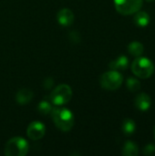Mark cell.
<instances>
[{
	"label": "cell",
	"mask_w": 155,
	"mask_h": 156,
	"mask_svg": "<svg viewBox=\"0 0 155 156\" xmlns=\"http://www.w3.org/2000/svg\"><path fill=\"white\" fill-rule=\"evenodd\" d=\"M154 153H155V145L154 144H147V145L143 148V154L146 156L153 155Z\"/></svg>",
	"instance_id": "obj_18"
},
{
	"label": "cell",
	"mask_w": 155,
	"mask_h": 156,
	"mask_svg": "<svg viewBox=\"0 0 155 156\" xmlns=\"http://www.w3.org/2000/svg\"><path fill=\"white\" fill-rule=\"evenodd\" d=\"M126 86L130 91L136 92V91L140 90V89H141V82L137 79L130 77L126 80Z\"/></svg>",
	"instance_id": "obj_16"
},
{
	"label": "cell",
	"mask_w": 155,
	"mask_h": 156,
	"mask_svg": "<svg viewBox=\"0 0 155 156\" xmlns=\"http://www.w3.org/2000/svg\"><path fill=\"white\" fill-rule=\"evenodd\" d=\"M139 154V148L132 141H127L122 148V154L124 156H137Z\"/></svg>",
	"instance_id": "obj_13"
},
{
	"label": "cell",
	"mask_w": 155,
	"mask_h": 156,
	"mask_svg": "<svg viewBox=\"0 0 155 156\" xmlns=\"http://www.w3.org/2000/svg\"><path fill=\"white\" fill-rule=\"evenodd\" d=\"M134 105L139 111L146 112L150 109V107L152 105L151 97L147 93L142 92L136 96V98L134 100Z\"/></svg>",
	"instance_id": "obj_8"
},
{
	"label": "cell",
	"mask_w": 155,
	"mask_h": 156,
	"mask_svg": "<svg viewBox=\"0 0 155 156\" xmlns=\"http://www.w3.org/2000/svg\"><path fill=\"white\" fill-rule=\"evenodd\" d=\"M150 21H151V16L145 11H140L139 10L134 14L133 22L137 27H145L150 24Z\"/></svg>",
	"instance_id": "obj_10"
},
{
	"label": "cell",
	"mask_w": 155,
	"mask_h": 156,
	"mask_svg": "<svg viewBox=\"0 0 155 156\" xmlns=\"http://www.w3.org/2000/svg\"><path fill=\"white\" fill-rule=\"evenodd\" d=\"M122 133L126 136L132 135L136 131V123H135V122L132 119H125L122 122Z\"/></svg>",
	"instance_id": "obj_15"
},
{
	"label": "cell",
	"mask_w": 155,
	"mask_h": 156,
	"mask_svg": "<svg viewBox=\"0 0 155 156\" xmlns=\"http://www.w3.org/2000/svg\"><path fill=\"white\" fill-rule=\"evenodd\" d=\"M46 133L45 125L40 122H32L26 130V133L29 139L33 141L40 140Z\"/></svg>",
	"instance_id": "obj_7"
},
{
	"label": "cell",
	"mask_w": 155,
	"mask_h": 156,
	"mask_svg": "<svg viewBox=\"0 0 155 156\" xmlns=\"http://www.w3.org/2000/svg\"><path fill=\"white\" fill-rule=\"evenodd\" d=\"M58 22L63 27L70 26L74 21V14L69 8H63L58 12L57 15Z\"/></svg>",
	"instance_id": "obj_9"
},
{
	"label": "cell",
	"mask_w": 155,
	"mask_h": 156,
	"mask_svg": "<svg viewBox=\"0 0 155 156\" xmlns=\"http://www.w3.org/2000/svg\"><path fill=\"white\" fill-rule=\"evenodd\" d=\"M154 138H155V127H154Z\"/></svg>",
	"instance_id": "obj_20"
},
{
	"label": "cell",
	"mask_w": 155,
	"mask_h": 156,
	"mask_svg": "<svg viewBox=\"0 0 155 156\" xmlns=\"http://www.w3.org/2000/svg\"><path fill=\"white\" fill-rule=\"evenodd\" d=\"M33 97V92L27 89H22L19 90L16 95V100L19 104H26L28 103Z\"/></svg>",
	"instance_id": "obj_12"
},
{
	"label": "cell",
	"mask_w": 155,
	"mask_h": 156,
	"mask_svg": "<svg viewBox=\"0 0 155 156\" xmlns=\"http://www.w3.org/2000/svg\"><path fill=\"white\" fill-rule=\"evenodd\" d=\"M52 106L50 105L49 102L46 101H42L39 104H38V107H37V110L38 112L43 114V115H48L49 113H51L52 112Z\"/></svg>",
	"instance_id": "obj_17"
},
{
	"label": "cell",
	"mask_w": 155,
	"mask_h": 156,
	"mask_svg": "<svg viewBox=\"0 0 155 156\" xmlns=\"http://www.w3.org/2000/svg\"><path fill=\"white\" fill-rule=\"evenodd\" d=\"M114 5L117 12L123 16H129L141 9L143 0H114Z\"/></svg>",
	"instance_id": "obj_6"
},
{
	"label": "cell",
	"mask_w": 155,
	"mask_h": 156,
	"mask_svg": "<svg viewBox=\"0 0 155 156\" xmlns=\"http://www.w3.org/2000/svg\"><path fill=\"white\" fill-rule=\"evenodd\" d=\"M51 115L54 123L59 130L69 132L72 129L74 125V116L69 109L56 106V108L52 109Z\"/></svg>",
	"instance_id": "obj_1"
},
{
	"label": "cell",
	"mask_w": 155,
	"mask_h": 156,
	"mask_svg": "<svg viewBox=\"0 0 155 156\" xmlns=\"http://www.w3.org/2000/svg\"><path fill=\"white\" fill-rule=\"evenodd\" d=\"M72 97V90L67 84H60L56 87L51 94L50 101L55 106H62L68 103Z\"/></svg>",
	"instance_id": "obj_5"
},
{
	"label": "cell",
	"mask_w": 155,
	"mask_h": 156,
	"mask_svg": "<svg viewBox=\"0 0 155 156\" xmlns=\"http://www.w3.org/2000/svg\"><path fill=\"white\" fill-rule=\"evenodd\" d=\"M128 51L132 56L134 57H141L144 52V46L138 41H133L128 45Z\"/></svg>",
	"instance_id": "obj_14"
},
{
	"label": "cell",
	"mask_w": 155,
	"mask_h": 156,
	"mask_svg": "<svg viewBox=\"0 0 155 156\" xmlns=\"http://www.w3.org/2000/svg\"><path fill=\"white\" fill-rule=\"evenodd\" d=\"M129 65V59L126 56L122 55L118 57L116 59L111 61L109 64V67L113 70H125L128 68Z\"/></svg>",
	"instance_id": "obj_11"
},
{
	"label": "cell",
	"mask_w": 155,
	"mask_h": 156,
	"mask_svg": "<svg viewBox=\"0 0 155 156\" xmlns=\"http://www.w3.org/2000/svg\"><path fill=\"white\" fill-rule=\"evenodd\" d=\"M123 81L122 75L118 70H110L103 73L100 79V86L107 90H118Z\"/></svg>",
	"instance_id": "obj_4"
},
{
	"label": "cell",
	"mask_w": 155,
	"mask_h": 156,
	"mask_svg": "<svg viewBox=\"0 0 155 156\" xmlns=\"http://www.w3.org/2000/svg\"><path fill=\"white\" fill-rule=\"evenodd\" d=\"M28 144L21 137L10 139L5 147V154L8 156H25L28 153Z\"/></svg>",
	"instance_id": "obj_3"
},
{
	"label": "cell",
	"mask_w": 155,
	"mask_h": 156,
	"mask_svg": "<svg viewBox=\"0 0 155 156\" xmlns=\"http://www.w3.org/2000/svg\"><path fill=\"white\" fill-rule=\"evenodd\" d=\"M132 70L135 76L140 79H148L154 72V65L147 58L137 57L132 64Z\"/></svg>",
	"instance_id": "obj_2"
},
{
	"label": "cell",
	"mask_w": 155,
	"mask_h": 156,
	"mask_svg": "<svg viewBox=\"0 0 155 156\" xmlns=\"http://www.w3.org/2000/svg\"><path fill=\"white\" fill-rule=\"evenodd\" d=\"M145 1H147V2H153V1H155V0H145Z\"/></svg>",
	"instance_id": "obj_19"
}]
</instances>
